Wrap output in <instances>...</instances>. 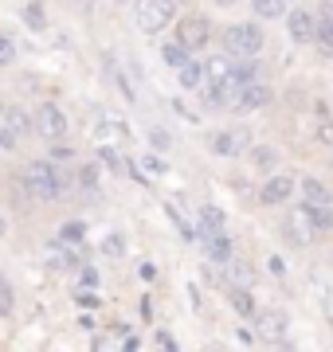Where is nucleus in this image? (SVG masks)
I'll use <instances>...</instances> for the list:
<instances>
[{
	"instance_id": "obj_1",
	"label": "nucleus",
	"mask_w": 333,
	"mask_h": 352,
	"mask_svg": "<svg viewBox=\"0 0 333 352\" xmlns=\"http://www.w3.org/2000/svg\"><path fill=\"white\" fill-rule=\"evenodd\" d=\"M20 180H24L28 196H36V200H55V196L71 192V184H75V180H71L63 168H55L52 161H32Z\"/></svg>"
},
{
	"instance_id": "obj_2",
	"label": "nucleus",
	"mask_w": 333,
	"mask_h": 352,
	"mask_svg": "<svg viewBox=\"0 0 333 352\" xmlns=\"http://www.w3.org/2000/svg\"><path fill=\"white\" fill-rule=\"evenodd\" d=\"M219 43H224V55L239 63V59H255L267 39H263V28L259 24H231V28H224Z\"/></svg>"
},
{
	"instance_id": "obj_3",
	"label": "nucleus",
	"mask_w": 333,
	"mask_h": 352,
	"mask_svg": "<svg viewBox=\"0 0 333 352\" xmlns=\"http://www.w3.org/2000/svg\"><path fill=\"white\" fill-rule=\"evenodd\" d=\"M133 24L145 36H161L169 24H177V4L173 0H138L133 4Z\"/></svg>"
},
{
	"instance_id": "obj_4",
	"label": "nucleus",
	"mask_w": 333,
	"mask_h": 352,
	"mask_svg": "<svg viewBox=\"0 0 333 352\" xmlns=\"http://www.w3.org/2000/svg\"><path fill=\"white\" fill-rule=\"evenodd\" d=\"M32 129H39L43 138H52V141H63L67 138V113H63V106H55V102L36 106V110H32Z\"/></svg>"
},
{
	"instance_id": "obj_5",
	"label": "nucleus",
	"mask_w": 333,
	"mask_h": 352,
	"mask_svg": "<svg viewBox=\"0 0 333 352\" xmlns=\"http://www.w3.org/2000/svg\"><path fill=\"white\" fill-rule=\"evenodd\" d=\"M212 39V24H208V16H184V20H177V43L189 55L193 51H200Z\"/></svg>"
},
{
	"instance_id": "obj_6",
	"label": "nucleus",
	"mask_w": 333,
	"mask_h": 352,
	"mask_svg": "<svg viewBox=\"0 0 333 352\" xmlns=\"http://www.w3.org/2000/svg\"><path fill=\"white\" fill-rule=\"evenodd\" d=\"M282 239H290L294 247H306L314 239V223H310V208L298 204V208H286L282 215Z\"/></svg>"
},
{
	"instance_id": "obj_7",
	"label": "nucleus",
	"mask_w": 333,
	"mask_h": 352,
	"mask_svg": "<svg viewBox=\"0 0 333 352\" xmlns=\"http://www.w3.org/2000/svg\"><path fill=\"white\" fill-rule=\"evenodd\" d=\"M282 20H286V32H290L294 43H314L318 39V16L306 12V8H290Z\"/></svg>"
},
{
	"instance_id": "obj_8",
	"label": "nucleus",
	"mask_w": 333,
	"mask_h": 352,
	"mask_svg": "<svg viewBox=\"0 0 333 352\" xmlns=\"http://www.w3.org/2000/svg\"><path fill=\"white\" fill-rule=\"evenodd\" d=\"M294 188H298V180L290 173H270L267 180H263V204H270V208H279V204H286L290 196H294Z\"/></svg>"
},
{
	"instance_id": "obj_9",
	"label": "nucleus",
	"mask_w": 333,
	"mask_h": 352,
	"mask_svg": "<svg viewBox=\"0 0 333 352\" xmlns=\"http://www.w3.org/2000/svg\"><path fill=\"white\" fill-rule=\"evenodd\" d=\"M251 141L244 133H231V129H216V133H208V153H216V157H239Z\"/></svg>"
},
{
	"instance_id": "obj_10",
	"label": "nucleus",
	"mask_w": 333,
	"mask_h": 352,
	"mask_svg": "<svg viewBox=\"0 0 333 352\" xmlns=\"http://www.w3.org/2000/svg\"><path fill=\"white\" fill-rule=\"evenodd\" d=\"M286 333V317L279 309H259L255 314V337L259 340H282Z\"/></svg>"
},
{
	"instance_id": "obj_11",
	"label": "nucleus",
	"mask_w": 333,
	"mask_h": 352,
	"mask_svg": "<svg viewBox=\"0 0 333 352\" xmlns=\"http://www.w3.org/2000/svg\"><path fill=\"white\" fill-rule=\"evenodd\" d=\"M270 98H275V90H270L267 82H255V87H247V90L235 94V110H239V113L263 110V106H270Z\"/></svg>"
},
{
	"instance_id": "obj_12",
	"label": "nucleus",
	"mask_w": 333,
	"mask_h": 352,
	"mask_svg": "<svg viewBox=\"0 0 333 352\" xmlns=\"http://www.w3.org/2000/svg\"><path fill=\"white\" fill-rule=\"evenodd\" d=\"M231 71H235V59L212 55L204 63V87H231Z\"/></svg>"
},
{
	"instance_id": "obj_13",
	"label": "nucleus",
	"mask_w": 333,
	"mask_h": 352,
	"mask_svg": "<svg viewBox=\"0 0 333 352\" xmlns=\"http://www.w3.org/2000/svg\"><path fill=\"white\" fill-rule=\"evenodd\" d=\"M47 266H52V270H59V274L83 270V263H78V251H75V247H67V243H59V239H55L52 251H47Z\"/></svg>"
},
{
	"instance_id": "obj_14",
	"label": "nucleus",
	"mask_w": 333,
	"mask_h": 352,
	"mask_svg": "<svg viewBox=\"0 0 333 352\" xmlns=\"http://www.w3.org/2000/svg\"><path fill=\"white\" fill-rule=\"evenodd\" d=\"M298 188H302V196H306V208H325V204H333V192L321 184L318 176H302Z\"/></svg>"
},
{
	"instance_id": "obj_15",
	"label": "nucleus",
	"mask_w": 333,
	"mask_h": 352,
	"mask_svg": "<svg viewBox=\"0 0 333 352\" xmlns=\"http://www.w3.org/2000/svg\"><path fill=\"white\" fill-rule=\"evenodd\" d=\"M196 219H200V227H196L200 239H204V235H224V212H219V208L200 204V208H196Z\"/></svg>"
},
{
	"instance_id": "obj_16",
	"label": "nucleus",
	"mask_w": 333,
	"mask_h": 352,
	"mask_svg": "<svg viewBox=\"0 0 333 352\" xmlns=\"http://www.w3.org/2000/svg\"><path fill=\"white\" fill-rule=\"evenodd\" d=\"M0 126L20 141L24 133H32V118H28V110H4V113H0Z\"/></svg>"
},
{
	"instance_id": "obj_17",
	"label": "nucleus",
	"mask_w": 333,
	"mask_h": 352,
	"mask_svg": "<svg viewBox=\"0 0 333 352\" xmlns=\"http://www.w3.org/2000/svg\"><path fill=\"white\" fill-rule=\"evenodd\" d=\"M177 82H180V90H204V63L189 59V63L177 71Z\"/></svg>"
},
{
	"instance_id": "obj_18",
	"label": "nucleus",
	"mask_w": 333,
	"mask_h": 352,
	"mask_svg": "<svg viewBox=\"0 0 333 352\" xmlns=\"http://www.w3.org/2000/svg\"><path fill=\"white\" fill-rule=\"evenodd\" d=\"M204 251H208V258H212V263H228L231 258V239H228V231H224V235H204Z\"/></svg>"
},
{
	"instance_id": "obj_19",
	"label": "nucleus",
	"mask_w": 333,
	"mask_h": 352,
	"mask_svg": "<svg viewBox=\"0 0 333 352\" xmlns=\"http://www.w3.org/2000/svg\"><path fill=\"white\" fill-rule=\"evenodd\" d=\"M231 309L239 317H255L259 305H255V298H251V289H231Z\"/></svg>"
},
{
	"instance_id": "obj_20",
	"label": "nucleus",
	"mask_w": 333,
	"mask_h": 352,
	"mask_svg": "<svg viewBox=\"0 0 333 352\" xmlns=\"http://www.w3.org/2000/svg\"><path fill=\"white\" fill-rule=\"evenodd\" d=\"M204 102L212 106V110H219V106H235V90L231 87H204Z\"/></svg>"
},
{
	"instance_id": "obj_21",
	"label": "nucleus",
	"mask_w": 333,
	"mask_h": 352,
	"mask_svg": "<svg viewBox=\"0 0 333 352\" xmlns=\"http://www.w3.org/2000/svg\"><path fill=\"white\" fill-rule=\"evenodd\" d=\"M251 12L259 20H282V0H251Z\"/></svg>"
},
{
	"instance_id": "obj_22",
	"label": "nucleus",
	"mask_w": 333,
	"mask_h": 352,
	"mask_svg": "<svg viewBox=\"0 0 333 352\" xmlns=\"http://www.w3.org/2000/svg\"><path fill=\"white\" fill-rule=\"evenodd\" d=\"M161 59H165L169 67H177V71H180V67L189 63L193 55H189V51H184V47L177 43V39H173V43H165V47H161Z\"/></svg>"
},
{
	"instance_id": "obj_23",
	"label": "nucleus",
	"mask_w": 333,
	"mask_h": 352,
	"mask_svg": "<svg viewBox=\"0 0 333 352\" xmlns=\"http://www.w3.org/2000/svg\"><path fill=\"white\" fill-rule=\"evenodd\" d=\"M310 223H314V231H333V204L310 208Z\"/></svg>"
},
{
	"instance_id": "obj_24",
	"label": "nucleus",
	"mask_w": 333,
	"mask_h": 352,
	"mask_svg": "<svg viewBox=\"0 0 333 352\" xmlns=\"http://www.w3.org/2000/svg\"><path fill=\"white\" fill-rule=\"evenodd\" d=\"M103 63H106V71H110V78H114V87L122 90V94H126V98H133V87H129V78L122 75V71H118V63H114V55H106Z\"/></svg>"
},
{
	"instance_id": "obj_25",
	"label": "nucleus",
	"mask_w": 333,
	"mask_h": 352,
	"mask_svg": "<svg viewBox=\"0 0 333 352\" xmlns=\"http://www.w3.org/2000/svg\"><path fill=\"white\" fill-rule=\"evenodd\" d=\"M24 24L32 28V32H43V28H47V16H43V4H28V8H24Z\"/></svg>"
},
{
	"instance_id": "obj_26",
	"label": "nucleus",
	"mask_w": 333,
	"mask_h": 352,
	"mask_svg": "<svg viewBox=\"0 0 333 352\" xmlns=\"http://www.w3.org/2000/svg\"><path fill=\"white\" fill-rule=\"evenodd\" d=\"M314 145H325V149H333V118H321L318 126H314Z\"/></svg>"
},
{
	"instance_id": "obj_27",
	"label": "nucleus",
	"mask_w": 333,
	"mask_h": 352,
	"mask_svg": "<svg viewBox=\"0 0 333 352\" xmlns=\"http://www.w3.org/2000/svg\"><path fill=\"white\" fill-rule=\"evenodd\" d=\"M314 16H318V36H330L333 39V4H330V0H325Z\"/></svg>"
},
{
	"instance_id": "obj_28",
	"label": "nucleus",
	"mask_w": 333,
	"mask_h": 352,
	"mask_svg": "<svg viewBox=\"0 0 333 352\" xmlns=\"http://www.w3.org/2000/svg\"><path fill=\"white\" fill-rule=\"evenodd\" d=\"M251 161H255L259 168H275V161H279V157H275V149H270V145H251Z\"/></svg>"
},
{
	"instance_id": "obj_29",
	"label": "nucleus",
	"mask_w": 333,
	"mask_h": 352,
	"mask_svg": "<svg viewBox=\"0 0 333 352\" xmlns=\"http://www.w3.org/2000/svg\"><path fill=\"white\" fill-rule=\"evenodd\" d=\"M149 145H153L157 153H169V149H173V138H169V129L153 126V129H149Z\"/></svg>"
},
{
	"instance_id": "obj_30",
	"label": "nucleus",
	"mask_w": 333,
	"mask_h": 352,
	"mask_svg": "<svg viewBox=\"0 0 333 352\" xmlns=\"http://www.w3.org/2000/svg\"><path fill=\"white\" fill-rule=\"evenodd\" d=\"M98 138H118V141H129V129H126V126H118V122H110V118H106L103 126H98Z\"/></svg>"
},
{
	"instance_id": "obj_31",
	"label": "nucleus",
	"mask_w": 333,
	"mask_h": 352,
	"mask_svg": "<svg viewBox=\"0 0 333 352\" xmlns=\"http://www.w3.org/2000/svg\"><path fill=\"white\" fill-rule=\"evenodd\" d=\"M103 251L110 254V258H122V254H126V239H122V235H106V239H103Z\"/></svg>"
},
{
	"instance_id": "obj_32",
	"label": "nucleus",
	"mask_w": 333,
	"mask_h": 352,
	"mask_svg": "<svg viewBox=\"0 0 333 352\" xmlns=\"http://www.w3.org/2000/svg\"><path fill=\"white\" fill-rule=\"evenodd\" d=\"M231 282H235V289H247V282H251V266L235 263L231 266Z\"/></svg>"
},
{
	"instance_id": "obj_33",
	"label": "nucleus",
	"mask_w": 333,
	"mask_h": 352,
	"mask_svg": "<svg viewBox=\"0 0 333 352\" xmlns=\"http://www.w3.org/2000/svg\"><path fill=\"white\" fill-rule=\"evenodd\" d=\"M78 239H83V223H67L63 231H59V243H67V247H75Z\"/></svg>"
},
{
	"instance_id": "obj_34",
	"label": "nucleus",
	"mask_w": 333,
	"mask_h": 352,
	"mask_svg": "<svg viewBox=\"0 0 333 352\" xmlns=\"http://www.w3.org/2000/svg\"><path fill=\"white\" fill-rule=\"evenodd\" d=\"M16 59V43H12V36H0V67H8Z\"/></svg>"
},
{
	"instance_id": "obj_35",
	"label": "nucleus",
	"mask_w": 333,
	"mask_h": 352,
	"mask_svg": "<svg viewBox=\"0 0 333 352\" xmlns=\"http://www.w3.org/2000/svg\"><path fill=\"white\" fill-rule=\"evenodd\" d=\"M138 168L141 173H149V176H165V161H161V157H145Z\"/></svg>"
},
{
	"instance_id": "obj_36",
	"label": "nucleus",
	"mask_w": 333,
	"mask_h": 352,
	"mask_svg": "<svg viewBox=\"0 0 333 352\" xmlns=\"http://www.w3.org/2000/svg\"><path fill=\"white\" fill-rule=\"evenodd\" d=\"M78 184H83V188H94V184H98V168H94V164H83V168H78Z\"/></svg>"
},
{
	"instance_id": "obj_37",
	"label": "nucleus",
	"mask_w": 333,
	"mask_h": 352,
	"mask_svg": "<svg viewBox=\"0 0 333 352\" xmlns=\"http://www.w3.org/2000/svg\"><path fill=\"white\" fill-rule=\"evenodd\" d=\"M0 314H12V286L0 282Z\"/></svg>"
},
{
	"instance_id": "obj_38",
	"label": "nucleus",
	"mask_w": 333,
	"mask_h": 352,
	"mask_svg": "<svg viewBox=\"0 0 333 352\" xmlns=\"http://www.w3.org/2000/svg\"><path fill=\"white\" fill-rule=\"evenodd\" d=\"M12 149H16V138H12L4 126H0V153H12Z\"/></svg>"
},
{
	"instance_id": "obj_39",
	"label": "nucleus",
	"mask_w": 333,
	"mask_h": 352,
	"mask_svg": "<svg viewBox=\"0 0 333 352\" xmlns=\"http://www.w3.org/2000/svg\"><path fill=\"white\" fill-rule=\"evenodd\" d=\"M83 286H94V289H98V270H83Z\"/></svg>"
},
{
	"instance_id": "obj_40",
	"label": "nucleus",
	"mask_w": 333,
	"mask_h": 352,
	"mask_svg": "<svg viewBox=\"0 0 333 352\" xmlns=\"http://www.w3.org/2000/svg\"><path fill=\"white\" fill-rule=\"evenodd\" d=\"M314 43H318V47H321V55H333V39H330V36H318V39H314Z\"/></svg>"
},
{
	"instance_id": "obj_41",
	"label": "nucleus",
	"mask_w": 333,
	"mask_h": 352,
	"mask_svg": "<svg viewBox=\"0 0 333 352\" xmlns=\"http://www.w3.org/2000/svg\"><path fill=\"white\" fill-rule=\"evenodd\" d=\"M78 305H83V309H90V305H98V298H94V294H78Z\"/></svg>"
},
{
	"instance_id": "obj_42",
	"label": "nucleus",
	"mask_w": 333,
	"mask_h": 352,
	"mask_svg": "<svg viewBox=\"0 0 333 352\" xmlns=\"http://www.w3.org/2000/svg\"><path fill=\"white\" fill-rule=\"evenodd\" d=\"M267 266H270V274H279V278H282V274H286V266H282V258H270V263H267Z\"/></svg>"
},
{
	"instance_id": "obj_43",
	"label": "nucleus",
	"mask_w": 333,
	"mask_h": 352,
	"mask_svg": "<svg viewBox=\"0 0 333 352\" xmlns=\"http://www.w3.org/2000/svg\"><path fill=\"white\" fill-rule=\"evenodd\" d=\"M52 157H63L67 161V157H71V145H52Z\"/></svg>"
},
{
	"instance_id": "obj_44",
	"label": "nucleus",
	"mask_w": 333,
	"mask_h": 352,
	"mask_svg": "<svg viewBox=\"0 0 333 352\" xmlns=\"http://www.w3.org/2000/svg\"><path fill=\"white\" fill-rule=\"evenodd\" d=\"M219 8H231V4H239V0H216Z\"/></svg>"
},
{
	"instance_id": "obj_45",
	"label": "nucleus",
	"mask_w": 333,
	"mask_h": 352,
	"mask_svg": "<svg viewBox=\"0 0 333 352\" xmlns=\"http://www.w3.org/2000/svg\"><path fill=\"white\" fill-rule=\"evenodd\" d=\"M4 231H8V223H4V219H0V239H4Z\"/></svg>"
},
{
	"instance_id": "obj_46",
	"label": "nucleus",
	"mask_w": 333,
	"mask_h": 352,
	"mask_svg": "<svg viewBox=\"0 0 333 352\" xmlns=\"http://www.w3.org/2000/svg\"><path fill=\"white\" fill-rule=\"evenodd\" d=\"M4 110H8V106H4V98H0V113H4Z\"/></svg>"
},
{
	"instance_id": "obj_47",
	"label": "nucleus",
	"mask_w": 333,
	"mask_h": 352,
	"mask_svg": "<svg viewBox=\"0 0 333 352\" xmlns=\"http://www.w3.org/2000/svg\"><path fill=\"white\" fill-rule=\"evenodd\" d=\"M282 4H286V0H282Z\"/></svg>"
}]
</instances>
